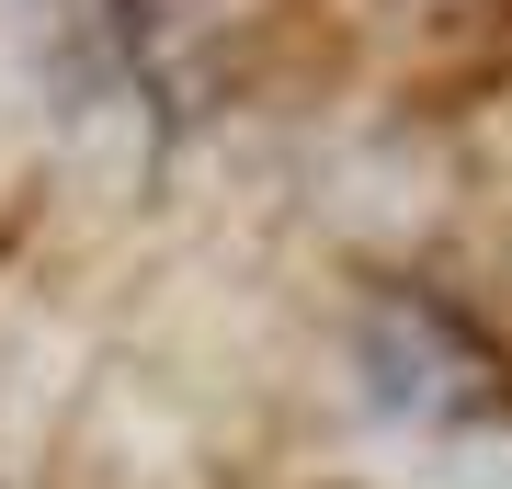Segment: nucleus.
Returning <instances> with one entry per match:
<instances>
[{
	"instance_id": "nucleus-1",
	"label": "nucleus",
	"mask_w": 512,
	"mask_h": 489,
	"mask_svg": "<svg viewBox=\"0 0 512 489\" xmlns=\"http://www.w3.org/2000/svg\"><path fill=\"white\" fill-rule=\"evenodd\" d=\"M410 489H512V421H467V433H433V455L410 467Z\"/></svg>"
}]
</instances>
